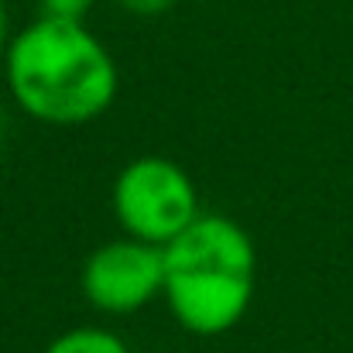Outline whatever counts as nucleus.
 I'll return each mask as SVG.
<instances>
[{
	"mask_svg": "<svg viewBox=\"0 0 353 353\" xmlns=\"http://www.w3.org/2000/svg\"><path fill=\"white\" fill-rule=\"evenodd\" d=\"M41 14L48 17H69V21H86V14L97 7V0H38Z\"/></svg>",
	"mask_w": 353,
	"mask_h": 353,
	"instance_id": "423d86ee",
	"label": "nucleus"
},
{
	"mask_svg": "<svg viewBox=\"0 0 353 353\" xmlns=\"http://www.w3.org/2000/svg\"><path fill=\"white\" fill-rule=\"evenodd\" d=\"M110 206L123 234L158 247L175 240L203 213L192 175L161 154H141L120 168Z\"/></svg>",
	"mask_w": 353,
	"mask_h": 353,
	"instance_id": "7ed1b4c3",
	"label": "nucleus"
},
{
	"mask_svg": "<svg viewBox=\"0 0 353 353\" xmlns=\"http://www.w3.org/2000/svg\"><path fill=\"white\" fill-rule=\"evenodd\" d=\"M165 254V305L192 336H223L247 316L257 288V247L236 220L199 213Z\"/></svg>",
	"mask_w": 353,
	"mask_h": 353,
	"instance_id": "f03ea898",
	"label": "nucleus"
},
{
	"mask_svg": "<svg viewBox=\"0 0 353 353\" xmlns=\"http://www.w3.org/2000/svg\"><path fill=\"white\" fill-rule=\"evenodd\" d=\"M83 299L103 316H130L165 292V254L158 243L117 236L93 247L79 268Z\"/></svg>",
	"mask_w": 353,
	"mask_h": 353,
	"instance_id": "20e7f679",
	"label": "nucleus"
},
{
	"mask_svg": "<svg viewBox=\"0 0 353 353\" xmlns=\"http://www.w3.org/2000/svg\"><path fill=\"white\" fill-rule=\"evenodd\" d=\"M45 353H130V347L120 340L114 330H103V326H76V330H65L59 333Z\"/></svg>",
	"mask_w": 353,
	"mask_h": 353,
	"instance_id": "39448f33",
	"label": "nucleus"
},
{
	"mask_svg": "<svg viewBox=\"0 0 353 353\" xmlns=\"http://www.w3.org/2000/svg\"><path fill=\"white\" fill-rule=\"evenodd\" d=\"M123 14H130V17H141V21H151V17H161V14H168L179 0H114Z\"/></svg>",
	"mask_w": 353,
	"mask_h": 353,
	"instance_id": "0eeeda50",
	"label": "nucleus"
},
{
	"mask_svg": "<svg viewBox=\"0 0 353 353\" xmlns=\"http://www.w3.org/2000/svg\"><path fill=\"white\" fill-rule=\"evenodd\" d=\"M10 17H7V3L0 0V69H3V55H7V45H10Z\"/></svg>",
	"mask_w": 353,
	"mask_h": 353,
	"instance_id": "6e6552de",
	"label": "nucleus"
},
{
	"mask_svg": "<svg viewBox=\"0 0 353 353\" xmlns=\"http://www.w3.org/2000/svg\"><path fill=\"white\" fill-rule=\"evenodd\" d=\"M7 93L21 114L52 127H79L103 117L120 90L114 52L86 21L38 14L14 31L3 55Z\"/></svg>",
	"mask_w": 353,
	"mask_h": 353,
	"instance_id": "f257e3e1",
	"label": "nucleus"
}]
</instances>
